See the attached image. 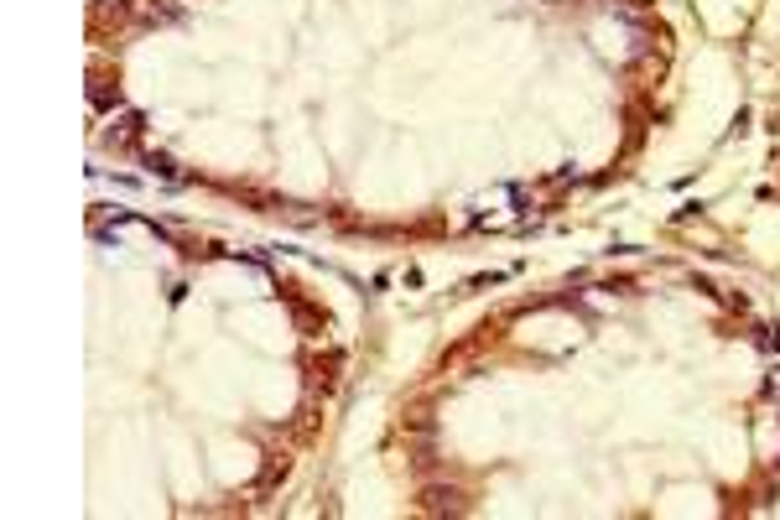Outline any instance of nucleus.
Instances as JSON below:
<instances>
[{"label": "nucleus", "instance_id": "nucleus-1", "mask_svg": "<svg viewBox=\"0 0 780 520\" xmlns=\"http://www.w3.org/2000/svg\"><path fill=\"white\" fill-rule=\"evenodd\" d=\"M146 167H151L156 177H177V167H172V161H167V156H146Z\"/></svg>", "mask_w": 780, "mask_h": 520}]
</instances>
